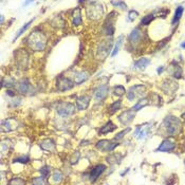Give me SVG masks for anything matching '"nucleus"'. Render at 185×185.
<instances>
[{
	"label": "nucleus",
	"mask_w": 185,
	"mask_h": 185,
	"mask_svg": "<svg viewBox=\"0 0 185 185\" xmlns=\"http://www.w3.org/2000/svg\"><path fill=\"white\" fill-rule=\"evenodd\" d=\"M41 149H43L45 151H52L55 149V143L52 140H45L41 144H40Z\"/></svg>",
	"instance_id": "nucleus-20"
},
{
	"label": "nucleus",
	"mask_w": 185,
	"mask_h": 185,
	"mask_svg": "<svg viewBox=\"0 0 185 185\" xmlns=\"http://www.w3.org/2000/svg\"><path fill=\"white\" fill-rule=\"evenodd\" d=\"M73 24L74 26H80L82 24V14H80V9H76L73 15Z\"/></svg>",
	"instance_id": "nucleus-24"
},
{
	"label": "nucleus",
	"mask_w": 185,
	"mask_h": 185,
	"mask_svg": "<svg viewBox=\"0 0 185 185\" xmlns=\"http://www.w3.org/2000/svg\"><path fill=\"white\" fill-rule=\"evenodd\" d=\"M121 105H122V103H121V101H117V102H114L113 104H111V106H110V111L112 112V113H113V112H115V111L120 110Z\"/></svg>",
	"instance_id": "nucleus-30"
},
{
	"label": "nucleus",
	"mask_w": 185,
	"mask_h": 185,
	"mask_svg": "<svg viewBox=\"0 0 185 185\" xmlns=\"http://www.w3.org/2000/svg\"><path fill=\"white\" fill-rule=\"evenodd\" d=\"M181 47H182V48H184V49H185V43H183L182 45H181Z\"/></svg>",
	"instance_id": "nucleus-40"
},
{
	"label": "nucleus",
	"mask_w": 185,
	"mask_h": 185,
	"mask_svg": "<svg viewBox=\"0 0 185 185\" xmlns=\"http://www.w3.org/2000/svg\"><path fill=\"white\" fill-rule=\"evenodd\" d=\"M105 170H106V165H104V164H98V165H96L91 170V174H90V181H91V182H95V181L102 176V174Z\"/></svg>",
	"instance_id": "nucleus-10"
},
{
	"label": "nucleus",
	"mask_w": 185,
	"mask_h": 185,
	"mask_svg": "<svg viewBox=\"0 0 185 185\" xmlns=\"http://www.w3.org/2000/svg\"><path fill=\"white\" fill-rule=\"evenodd\" d=\"M139 16V13H138L137 11H134V10H132V11H130L128 13V20L129 21H133L135 18Z\"/></svg>",
	"instance_id": "nucleus-34"
},
{
	"label": "nucleus",
	"mask_w": 185,
	"mask_h": 185,
	"mask_svg": "<svg viewBox=\"0 0 185 185\" xmlns=\"http://www.w3.org/2000/svg\"><path fill=\"white\" fill-rule=\"evenodd\" d=\"M154 14L146 15V16H144V17L142 18V20H141V24H142V26H148V24L154 20Z\"/></svg>",
	"instance_id": "nucleus-28"
},
{
	"label": "nucleus",
	"mask_w": 185,
	"mask_h": 185,
	"mask_svg": "<svg viewBox=\"0 0 185 185\" xmlns=\"http://www.w3.org/2000/svg\"><path fill=\"white\" fill-rule=\"evenodd\" d=\"M150 64H151V60L149 59V58L144 57V58H141V59H139L138 61H135V63L133 64V68L139 69V70H144V69H145L146 67H148Z\"/></svg>",
	"instance_id": "nucleus-17"
},
{
	"label": "nucleus",
	"mask_w": 185,
	"mask_h": 185,
	"mask_svg": "<svg viewBox=\"0 0 185 185\" xmlns=\"http://www.w3.org/2000/svg\"><path fill=\"white\" fill-rule=\"evenodd\" d=\"M30 88H31V85L28 82V80H20L19 83L17 84V90L20 93H27L30 90Z\"/></svg>",
	"instance_id": "nucleus-18"
},
{
	"label": "nucleus",
	"mask_w": 185,
	"mask_h": 185,
	"mask_svg": "<svg viewBox=\"0 0 185 185\" xmlns=\"http://www.w3.org/2000/svg\"><path fill=\"white\" fill-rule=\"evenodd\" d=\"M171 69H174V71H170V74L176 78H181L182 77V69L179 65H176L174 67H171Z\"/></svg>",
	"instance_id": "nucleus-25"
},
{
	"label": "nucleus",
	"mask_w": 185,
	"mask_h": 185,
	"mask_svg": "<svg viewBox=\"0 0 185 185\" xmlns=\"http://www.w3.org/2000/svg\"><path fill=\"white\" fill-rule=\"evenodd\" d=\"M10 185H26V181L20 178H13L10 182Z\"/></svg>",
	"instance_id": "nucleus-31"
},
{
	"label": "nucleus",
	"mask_w": 185,
	"mask_h": 185,
	"mask_svg": "<svg viewBox=\"0 0 185 185\" xmlns=\"http://www.w3.org/2000/svg\"><path fill=\"white\" fill-rule=\"evenodd\" d=\"M117 129V126L114 125L113 123L111 122V121H109L108 123H106L105 125L103 126L102 128H101L100 130V133L101 134H106V133H109V132H112L113 130H115Z\"/></svg>",
	"instance_id": "nucleus-19"
},
{
	"label": "nucleus",
	"mask_w": 185,
	"mask_h": 185,
	"mask_svg": "<svg viewBox=\"0 0 185 185\" xmlns=\"http://www.w3.org/2000/svg\"><path fill=\"white\" fill-rule=\"evenodd\" d=\"M63 180V175L60 172L59 170H54L53 171V174L51 176V182L53 184L57 185L58 183H60V181Z\"/></svg>",
	"instance_id": "nucleus-21"
},
{
	"label": "nucleus",
	"mask_w": 185,
	"mask_h": 185,
	"mask_svg": "<svg viewBox=\"0 0 185 185\" xmlns=\"http://www.w3.org/2000/svg\"><path fill=\"white\" fill-rule=\"evenodd\" d=\"M134 112H135V111H133V110L124 111L123 113H121L120 115H119V121L122 123L123 125H127V124H129L131 121L133 120L134 114H135Z\"/></svg>",
	"instance_id": "nucleus-11"
},
{
	"label": "nucleus",
	"mask_w": 185,
	"mask_h": 185,
	"mask_svg": "<svg viewBox=\"0 0 185 185\" xmlns=\"http://www.w3.org/2000/svg\"><path fill=\"white\" fill-rule=\"evenodd\" d=\"M182 117H183V119H185V113L182 114Z\"/></svg>",
	"instance_id": "nucleus-41"
},
{
	"label": "nucleus",
	"mask_w": 185,
	"mask_h": 185,
	"mask_svg": "<svg viewBox=\"0 0 185 185\" xmlns=\"http://www.w3.org/2000/svg\"><path fill=\"white\" fill-rule=\"evenodd\" d=\"M113 92H114V94H115V95H117V96H121V95H123V94L125 93L126 90H125V88H124L123 86L120 85V86H115V87H114Z\"/></svg>",
	"instance_id": "nucleus-29"
},
{
	"label": "nucleus",
	"mask_w": 185,
	"mask_h": 185,
	"mask_svg": "<svg viewBox=\"0 0 185 185\" xmlns=\"http://www.w3.org/2000/svg\"><path fill=\"white\" fill-rule=\"evenodd\" d=\"M108 92H109L108 86H106V85L100 86V87L95 90V92H94V98H95L96 102H101V101L105 100L106 97H107Z\"/></svg>",
	"instance_id": "nucleus-8"
},
{
	"label": "nucleus",
	"mask_w": 185,
	"mask_h": 185,
	"mask_svg": "<svg viewBox=\"0 0 185 185\" xmlns=\"http://www.w3.org/2000/svg\"><path fill=\"white\" fill-rule=\"evenodd\" d=\"M129 131H130V128H127V129H125V130H123L122 132H120L119 134H117V135H115V140L122 139V138L124 137V135H125L127 132H129Z\"/></svg>",
	"instance_id": "nucleus-35"
},
{
	"label": "nucleus",
	"mask_w": 185,
	"mask_h": 185,
	"mask_svg": "<svg viewBox=\"0 0 185 185\" xmlns=\"http://www.w3.org/2000/svg\"><path fill=\"white\" fill-rule=\"evenodd\" d=\"M119 145V143H113L109 141V140H101L96 143V147L97 149H100L103 152H109V151H112L114 148Z\"/></svg>",
	"instance_id": "nucleus-6"
},
{
	"label": "nucleus",
	"mask_w": 185,
	"mask_h": 185,
	"mask_svg": "<svg viewBox=\"0 0 185 185\" xmlns=\"http://www.w3.org/2000/svg\"><path fill=\"white\" fill-rule=\"evenodd\" d=\"M72 78H73V83L75 84H82L84 82L89 78V74L85 71H78V72H74L72 74Z\"/></svg>",
	"instance_id": "nucleus-13"
},
{
	"label": "nucleus",
	"mask_w": 185,
	"mask_h": 185,
	"mask_svg": "<svg viewBox=\"0 0 185 185\" xmlns=\"http://www.w3.org/2000/svg\"><path fill=\"white\" fill-rule=\"evenodd\" d=\"M57 113L61 115V117H69V115H72L75 112V106L71 103H66L61 102L58 104L57 106Z\"/></svg>",
	"instance_id": "nucleus-3"
},
{
	"label": "nucleus",
	"mask_w": 185,
	"mask_h": 185,
	"mask_svg": "<svg viewBox=\"0 0 185 185\" xmlns=\"http://www.w3.org/2000/svg\"><path fill=\"white\" fill-rule=\"evenodd\" d=\"M27 43L34 51H43L47 46V37L43 32L34 31L29 35Z\"/></svg>",
	"instance_id": "nucleus-1"
},
{
	"label": "nucleus",
	"mask_w": 185,
	"mask_h": 185,
	"mask_svg": "<svg viewBox=\"0 0 185 185\" xmlns=\"http://www.w3.org/2000/svg\"><path fill=\"white\" fill-rule=\"evenodd\" d=\"M149 130H150V126H142V127H138L135 132H134V135H137L140 140L145 139L149 134Z\"/></svg>",
	"instance_id": "nucleus-16"
},
{
	"label": "nucleus",
	"mask_w": 185,
	"mask_h": 185,
	"mask_svg": "<svg viewBox=\"0 0 185 185\" xmlns=\"http://www.w3.org/2000/svg\"><path fill=\"white\" fill-rule=\"evenodd\" d=\"M142 37H143V32L139 28H135L130 33V35H129V41L131 43L135 45V43H138L140 40L142 39Z\"/></svg>",
	"instance_id": "nucleus-14"
},
{
	"label": "nucleus",
	"mask_w": 185,
	"mask_h": 185,
	"mask_svg": "<svg viewBox=\"0 0 185 185\" xmlns=\"http://www.w3.org/2000/svg\"><path fill=\"white\" fill-rule=\"evenodd\" d=\"M147 105H148V101L146 100V98H143V100H140L139 102H138L137 104L133 106L132 110H133V111H138V110L142 109L143 107H145V106H147Z\"/></svg>",
	"instance_id": "nucleus-27"
},
{
	"label": "nucleus",
	"mask_w": 185,
	"mask_h": 185,
	"mask_svg": "<svg viewBox=\"0 0 185 185\" xmlns=\"http://www.w3.org/2000/svg\"><path fill=\"white\" fill-rule=\"evenodd\" d=\"M162 71H163V67H161V68L158 69V73H161Z\"/></svg>",
	"instance_id": "nucleus-38"
},
{
	"label": "nucleus",
	"mask_w": 185,
	"mask_h": 185,
	"mask_svg": "<svg viewBox=\"0 0 185 185\" xmlns=\"http://www.w3.org/2000/svg\"><path fill=\"white\" fill-rule=\"evenodd\" d=\"M144 91H145V87L143 85H135L132 86L128 91H127V98L129 101H134L138 97H141L144 94Z\"/></svg>",
	"instance_id": "nucleus-4"
},
{
	"label": "nucleus",
	"mask_w": 185,
	"mask_h": 185,
	"mask_svg": "<svg viewBox=\"0 0 185 185\" xmlns=\"http://www.w3.org/2000/svg\"><path fill=\"white\" fill-rule=\"evenodd\" d=\"M40 174H41V177L43 178H48L49 175H50V167L48 166H45L40 169Z\"/></svg>",
	"instance_id": "nucleus-32"
},
{
	"label": "nucleus",
	"mask_w": 185,
	"mask_h": 185,
	"mask_svg": "<svg viewBox=\"0 0 185 185\" xmlns=\"http://www.w3.org/2000/svg\"><path fill=\"white\" fill-rule=\"evenodd\" d=\"M111 4L114 6H120L122 10H125L127 9V4H126L125 2H123V1H112L111 2Z\"/></svg>",
	"instance_id": "nucleus-33"
},
{
	"label": "nucleus",
	"mask_w": 185,
	"mask_h": 185,
	"mask_svg": "<svg viewBox=\"0 0 185 185\" xmlns=\"http://www.w3.org/2000/svg\"><path fill=\"white\" fill-rule=\"evenodd\" d=\"M29 158L28 157H21V158H16L14 160V162H20V163H27Z\"/></svg>",
	"instance_id": "nucleus-37"
},
{
	"label": "nucleus",
	"mask_w": 185,
	"mask_h": 185,
	"mask_svg": "<svg viewBox=\"0 0 185 185\" xmlns=\"http://www.w3.org/2000/svg\"><path fill=\"white\" fill-rule=\"evenodd\" d=\"M1 126H2L3 130L12 131V130H15V129L17 128V122H16L14 119H8V120L2 121Z\"/></svg>",
	"instance_id": "nucleus-15"
},
{
	"label": "nucleus",
	"mask_w": 185,
	"mask_h": 185,
	"mask_svg": "<svg viewBox=\"0 0 185 185\" xmlns=\"http://www.w3.org/2000/svg\"><path fill=\"white\" fill-rule=\"evenodd\" d=\"M89 104H90V96L89 95H82V96L77 97L76 108L78 110H85V109H87Z\"/></svg>",
	"instance_id": "nucleus-12"
},
{
	"label": "nucleus",
	"mask_w": 185,
	"mask_h": 185,
	"mask_svg": "<svg viewBox=\"0 0 185 185\" xmlns=\"http://www.w3.org/2000/svg\"><path fill=\"white\" fill-rule=\"evenodd\" d=\"M182 127L181 121L178 117H174V115H168L165 117V120L163 122V128L165 129V132L167 135H176L180 132Z\"/></svg>",
	"instance_id": "nucleus-2"
},
{
	"label": "nucleus",
	"mask_w": 185,
	"mask_h": 185,
	"mask_svg": "<svg viewBox=\"0 0 185 185\" xmlns=\"http://www.w3.org/2000/svg\"><path fill=\"white\" fill-rule=\"evenodd\" d=\"M43 177H38V178H35L33 180V182H34V185H43Z\"/></svg>",
	"instance_id": "nucleus-36"
},
{
	"label": "nucleus",
	"mask_w": 185,
	"mask_h": 185,
	"mask_svg": "<svg viewBox=\"0 0 185 185\" xmlns=\"http://www.w3.org/2000/svg\"><path fill=\"white\" fill-rule=\"evenodd\" d=\"M123 39H124V37H123V36H120L119 38H117V43H115V46H114L113 51H112V53H111V56H112V57L115 56V55L119 53V51H120V48H121V46H122V43H123Z\"/></svg>",
	"instance_id": "nucleus-26"
},
{
	"label": "nucleus",
	"mask_w": 185,
	"mask_h": 185,
	"mask_svg": "<svg viewBox=\"0 0 185 185\" xmlns=\"http://www.w3.org/2000/svg\"><path fill=\"white\" fill-rule=\"evenodd\" d=\"M176 148V144H175V142H172V141H170V140H164L161 144H160V146L157 148V150L156 151H159V152H170V151H172Z\"/></svg>",
	"instance_id": "nucleus-9"
},
{
	"label": "nucleus",
	"mask_w": 185,
	"mask_h": 185,
	"mask_svg": "<svg viewBox=\"0 0 185 185\" xmlns=\"http://www.w3.org/2000/svg\"><path fill=\"white\" fill-rule=\"evenodd\" d=\"M183 12H184V8H183V6H178V8H177L176 12H175V16L174 18H172V21H171L172 24H176V22L179 21L181 16L183 15Z\"/></svg>",
	"instance_id": "nucleus-22"
},
{
	"label": "nucleus",
	"mask_w": 185,
	"mask_h": 185,
	"mask_svg": "<svg viewBox=\"0 0 185 185\" xmlns=\"http://www.w3.org/2000/svg\"><path fill=\"white\" fill-rule=\"evenodd\" d=\"M3 20H4V17H3V16H1V24L3 23Z\"/></svg>",
	"instance_id": "nucleus-39"
},
{
	"label": "nucleus",
	"mask_w": 185,
	"mask_h": 185,
	"mask_svg": "<svg viewBox=\"0 0 185 185\" xmlns=\"http://www.w3.org/2000/svg\"><path fill=\"white\" fill-rule=\"evenodd\" d=\"M33 20H34V19H31L30 21H29V22H27L26 24H24V26L22 27V28L18 30L17 34L15 35V37H14V39H13V41H16V39H17V38H19V37L21 36V35H22L23 33H24V32L27 31V30H28V28H29L30 26H31V23L33 22Z\"/></svg>",
	"instance_id": "nucleus-23"
},
{
	"label": "nucleus",
	"mask_w": 185,
	"mask_h": 185,
	"mask_svg": "<svg viewBox=\"0 0 185 185\" xmlns=\"http://www.w3.org/2000/svg\"><path fill=\"white\" fill-rule=\"evenodd\" d=\"M74 83L72 82L70 78H67L65 76H60L58 80H57V88L60 91H67V90H70V89L73 88Z\"/></svg>",
	"instance_id": "nucleus-7"
},
{
	"label": "nucleus",
	"mask_w": 185,
	"mask_h": 185,
	"mask_svg": "<svg viewBox=\"0 0 185 185\" xmlns=\"http://www.w3.org/2000/svg\"><path fill=\"white\" fill-rule=\"evenodd\" d=\"M91 6L87 8V15L89 16V18L91 19H97L101 17V15L103 14V6L102 4L97 2H92Z\"/></svg>",
	"instance_id": "nucleus-5"
}]
</instances>
